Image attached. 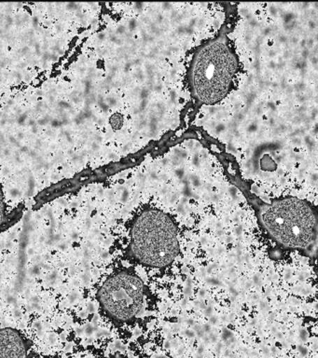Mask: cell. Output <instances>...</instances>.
I'll use <instances>...</instances> for the list:
<instances>
[{"label": "cell", "instance_id": "cell-1", "mask_svg": "<svg viewBox=\"0 0 318 358\" xmlns=\"http://www.w3.org/2000/svg\"><path fill=\"white\" fill-rule=\"evenodd\" d=\"M219 31L189 52L184 72V85L189 102L180 119V127L188 128L203 108L222 103L238 87L242 62L233 38L238 22L236 5H228Z\"/></svg>", "mask_w": 318, "mask_h": 358}, {"label": "cell", "instance_id": "cell-2", "mask_svg": "<svg viewBox=\"0 0 318 358\" xmlns=\"http://www.w3.org/2000/svg\"><path fill=\"white\" fill-rule=\"evenodd\" d=\"M125 255L131 262L152 270H164L180 254L178 226L174 217L157 206L139 209L128 226Z\"/></svg>", "mask_w": 318, "mask_h": 358}, {"label": "cell", "instance_id": "cell-3", "mask_svg": "<svg viewBox=\"0 0 318 358\" xmlns=\"http://www.w3.org/2000/svg\"><path fill=\"white\" fill-rule=\"evenodd\" d=\"M262 225L278 242L291 248H306L317 225L314 210L306 201L287 197L259 204Z\"/></svg>", "mask_w": 318, "mask_h": 358}, {"label": "cell", "instance_id": "cell-4", "mask_svg": "<svg viewBox=\"0 0 318 358\" xmlns=\"http://www.w3.org/2000/svg\"><path fill=\"white\" fill-rule=\"evenodd\" d=\"M145 293V282L135 268H118L97 290L100 313L115 324L132 323L143 308Z\"/></svg>", "mask_w": 318, "mask_h": 358}, {"label": "cell", "instance_id": "cell-5", "mask_svg": "<svg viewBox=\"0 0 318 358\" xmlns=\"http://www.w3.org/2000/svg\"><path fill=\"white\" fill-rule=\"evenodd\" d=\"M29 344L19 330L13 327L0 329V358H27Z\"/></svg>", "mask_w": 318, "mask_h": 358}, {"label": "cell", "instance_id": "cell-6", "mask_svg": "<svg viewBox=\"0 0 318 358\" xmlns=\"http://www.w3.org/2000/svg\"><path fill=\"white\" fill-rule=\"evenodd\" d=\"M7 209L6 199H5L3 189L0 184V231L6 229L8 224H10V220L13 218L8 214Z\"/></svg>", "mask_w": 318, "mask_h": 358}, {"label": "cell", "instance_id": "cell-7", "mask_svg": "<svg viewBox=\"0 0 318 358\" xmlns=\"http://www.w3.org/2000/svg\"><path fill=\"white\" fill-rule=\"evenodd\" d=\"M300 338L303 341H305L307 338H308V333H307L305 329H301L300 331Z\"/></svg>", "mask_w": 318, "mask_h": 358}, {"label": "cell", "instance_id": "cell-8", "mask_svg": "<svg viewBox=\"0 0 318 358\" xmlns=\"http://www.w3.org/2000/svg\"><path fill=\"white\" fill-rule=\"evenodd\" d=\"M298 352H300V354L301 355V357H305V355H307V349L305 348V347L300 345L298 347Z\"/></svg>", "mask_w": 318, "mask_h": 358}, {"label": "cell", "instance_id": "cell-9", "mask_svg": "<svg viewBox=\"0 0 318 358\" xmlns=\"http://www.w3.org/2000/svg\"><path fill=\"white\" fill-rule=\"evenodd\" d=\"M306 274L305 273H303V274H301V277H300V279L301 280H304L306 278Z\"/></svg>", "mask_w": 318, "mask_h": 358}, {"label": "cell", "instance_id": "cell-10", "mask_svg": "<svg viewBox=\"0 0 318 358\" xmlns=\"http://www.w3.org/2000/svg\"><path fill=\"white\" fill-rule=\"evenodd\" d=\"M315 309H317V310H318V302H317V304H315Z\"/></svg>", "mask_w": 318, "mask_h": 358}, {"label": "cell", "instance_id": "cell-11", "mask_svg": "<svg viewBox=\"0 0 318 358\" xmlns=\"http://www.w3.org/2000/svg\"><path fill=\"white\" fill-rule=\"evenodd\" d=\"M317 241H318V224H317Z\"/></svg>", "mask_w": 318, "mask_h": 358}]
</instances>
